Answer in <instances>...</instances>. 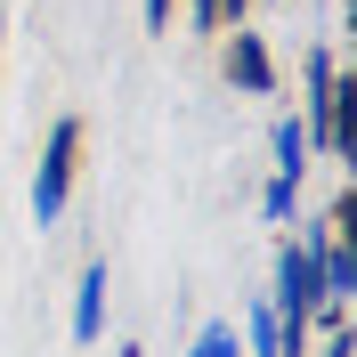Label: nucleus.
Masks as SVG:
<instances>
[{"instance_id":"7","label":"nucleus","mask_w":357,"mask_h":357,"mask_svg":"<svg viewBox=\"0 0 357 357\" xmlns=\"http://www.w3.org/2000/svg\"><path fill=\"white\" fill-rule=\"evenodd\" d=\"M252 349H260V357H284V349H276V309H252Z\"/></svg>"},{"instance_id":"3","label":"nucleus","mask_w":357,"mask_h":357,"mask_svg":"<svg viewBox=\"0 0 357 357\" xmlns=\"http://www.w3.org/2000/svg\"><path fill=\"white\" fill-rule=\"evenodd\" d=\"M341 98H349V89L333 82V57L317 49L309 57V114H317V146H333V155H341Z\"/></svg>"},{"instance_id":"4","label":"nucleus","mask_w":357,"mask_h":357,"mask_svg":"<svg viewBox=\"0 0 357 357\" xmlns=\"http://www.w3.org/2000/svg\"><path fill=\"white\" fill-rule=\"evenodd\" d=\"M301 171H309V138H301V122H276V187H268V220H284V211H292Z\"/></svg>"},{"instance_id":"6","label":"nucleus","mask_w":357,"mask_h":357,"mask_svg":"<svg viewBox=\"0 0 357 357\" xmlns=\"http://www.w3.org/2000/svg\"><path fill=\"white\" fill-rule=\"evenodd\" d=\"M106 325V268H89L82 276V301H73V341H98Z\"/></svg>"},{"instance_id":"10","label":"nucleus","mask_w":357,"mask_h":357,"mask_svg":"<svg viewBox=\"0 0 357 357\" xmlns=\"http://www.w3.org/2000/svg\"><path fill=\"white\" fill-rule=\"evenodd\" d=\"M244 8H252V0H220V24H227V17H236V24H244Z\"/></svg>"},{"instance_id":"5","label":"nucleus","mask_w":357,"mask_h":357,"mask_svg":"<svg viewBox=\"0 0 357 357\" xmlns=\"http://www.w3.org/2000/svg\"><path fill=\"white\" fill-rule=\"evenodd\" d=\"M227 73H236L244 89H268V82H276V73H268V49H260V33H244V24H236V49H227Z\"/></svg>"},{"instance_id":"11","label":"nucleus","mask_w":357,"mask_h":357,"mask_svg":"<svg viewBox=\"0 0 357 357\" xmlns=\"http://www.w3.org/2000/svg\"><path fill=\"white\" fill-rule=\"evenodd\" d=\"M325 357H349V341H333V349H325Z\"/></svg>"},{"instance_id":"9","label":"nucleus","mask_w":357,"mask_h":357,"mask_svg":"<svg viewBox=\"0 0 357 357\" xmlns=\"http://www.w3.org/2000/svg\"><path fill=\"white\" fill-rule=\"evenodd\" d=\"M146 24L162 33V24H171V0H146Z\"/></svg>"},{"instance_id":"2","label":"nucleus","mask_w":357,"mask_h":357,"mask_svg":"<svg viewBox=\"0 0 357 357\" xmlns=\"http://www.w3.org/2000/svg\"><path fill=\"white\" fill-rule=\"evenodd\" d=\"M73 162H82V122H57V130H49V155H41V178H33V220H57V211H66V195H73Z\"/></svg>"},{"instance_id":"1","label":"nucleus","mask_w":357,"mask_h":357,"mask_svg":"<svg viewBox=\"0 0 357 357\" xmlns=\"http://www.w3.org/2000/svg\"><path fill=\"white\" fill-rule=\"evenodd\" d=\"M325 309V276H317V252L309 244H284L276 260V349L301 357L309 349V317Z\"/></svg>"},{"instance_id":"8","label":"nucleus","mask_w":357,"mask_h":357,"mask_svg":"<svg viewBox=\"0 0 357 357\" xmlns=\"http://www.w3.org/2000/svg\"><path fill=\"white\" fill-rule=\"evenodd\" d=\"M195 357H236V333H227V325H211V333L195 341Z\"/></svg>"}]
</instances>
